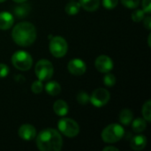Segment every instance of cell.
Returning a JSON list of instances; mask_svg holds the SVG:
<instances>
[{
    "instance_id": "cell-1",
    "label": "cell",
    "mask_w": 151,
    "mask_h": 151,
    "mask_svg": "<svg viewBox=\"0 0 151 151\" xmlns=\"http://www.w3.org/2000/svg\"><path fill=\"white\" fill-rule=\"evenodd\" d=\"M36 145L41 151H59L63 146V139L56 129L47 128L39 133Z\"/></svg>"
},
{
    "instance_id": "cell-2",
    "label": "cell",
    "mask_w": 151,
    "mask_h": 151,
    "mask_svg": "<svg viewBox=\"0 0 151 151\" xmlns=\"http://www.w3.org/2000/svg\"><path fill=\"white\" fill-rule=\"evenodd\" d=\"M13 41L19 46L27 47L34 43L36 38V29L30 22H20L17 24L12 32Z\"/></svg>"
},
{
    "instance_id": "cell-3",
    "label": "cell",
    "mask_w": 151,
    "mask_h": 151,
    "mask_svg": "<svg viewBox=\"0 0 151 151\" xmlns=\"http://www.w3.org/2000/svg\"><path fill=\"white\" fill-rule=\"evenodd\" d=\"M124 134L125 131L122 126L119 124H111L103 130L101 137L104 142L115 143L123 138Z\"/></svg>"
},
{
    "instance_id": "cell-4",
    "label": "cell",
    "mask_w": 151,
    "mask_h": 151,
    "mask_svg": "<svg viewBox=\"0 0 151 151\" xmlns=\"http://www.w3.org/2000/svg\"><path fill=\"white\" fill-rule=\"evenodd\" d=\"M12 63L19 71H27L33 65V58L30 54L24 50L16 51L12 57Z\"/></svg>"
},
{
    "instance_id": "cell-5",
    "label": "cell",
    "mask_w": 151,
    "mask_h": 151,
    "mask_svg": "<svg viewBox=\"0 0 151 151\" xmlns=\"http://www.w3.org/2000/svg\"><path fill=\"white\" fill-rule=\"evenodd\" d=\"M58 127L59 132L68 138H73L78 135L80 132V127L77 122L72 119L63 118L58 122Z\"/></svg>"
},
{
    "instance_id": "cell-6",
    "label": "cell",
    "mask_w": 151,
    "mask_h": 151,
    "mask_svg": "<svg viewBox=\"0 0 151 151\" xmlns=\"http://www.w3.org/2000/svg\"><path fill=\"white\" fill-rule=\"evenodd\" d=\"M35 73L38 80L44 81H49L53 75L54 73V68L53 65L46 59H41L39 60L35 68Z\"/></svg>"
},
{
    "instance_id": "cell-7",
    "label": "cell",
    "mask_w": 151,
    "mask_h": 151,
    "mask_svg": "<svg viewBox=\"0 0 151 151\" xmlns=\"http://www.w3.org/2000/svg\"><path fill=\"white\" fill-rule=\"evenodd\" d=\"M68 50L66 41L61 36H55L50 38V51L55 58L64 57Z\"/></svg>"
},
{
    "instance_id": "cell-8",
    "label": "cell",
    "mask_w": 151,
    "mask_h": 151,
    "mask_svg": "<svg viewBox=\"0 0 151 151\" xmlns=\"http://www.w3.org/2000/svg\"><path fill=\"white\" fill-rule=\"evenodd\" d=\"M110 98L111 96L109 91L105 88H99L93 91L91 96L89 97V102H91V104L96 107H102L108 104Z\"/></svg>"
},
{
    "instance_id": "cell-9",
    "label": "cell",
    "mask_w": 151,
    "mask_h": 151,
    "mask_svg": "<svg viewBox=\"0 0 151 151\" xmlns=\"http://www.w3.org/2000/svg\"><path fill=\"white\" fill-rule=\"evenodd\" d=\"M95 66L100 73H109L112 70L113 62L110 57L105 56V55H102V56H99L96 59Z\"/></svg>"
},
{
    "instance_id": "cell-10",
    "label": "cell",
    "mask_w": 151,
    "mask_h": 151,
    "mask_svg": "<svg viewBox=\"0 0 151 151\" xmlns=\"http://www.w3.org/2000/svg\"><path fill=\"white\" fill-rule=\"evenodd\" d=\"M67 68L70 73L73 75H77V76L84 74L87 70L86 64L84 63L83 60L80 58H73L71 61H69Z\"/></svg>"
},
{
    "instance_id": "cell-11",
    "label": "cell",
    "mask_w": 151,
    "mask_h": 151,
    "mask_svg": "<svg viewBox=\"0 0 151 151\" xmlns=\"http://www.w3.org/2000/svg\"><path fill=\"white\" fill-rule=\"evenodd\" d=\"M19 136L24 141H31L36 137V130L32 125L24 124L19 129Z\"/></svg>"
},
{
    "instance_id": "cell-12",
    "label": "cell",
    "mask_w": 151,
    "mask_h": 151,
    "mask_svg": "<svg viewBox=\"0 0 151 151\" xmlns=\"http://www.w3.org/2000/svg\"><path fill=\"white\" fill-rule=\"evenodd\" d=\"M14 23L13 15L8 12H0V29L7 30Z\"/></svg>"
},
{
    "instance_id": "cell-13",
    "label": "cell",
    "mask_w": 151,
    "mask_h": 151,
    "mask_svg": "<svg viewBox=\"0 0 151 151\" xmlns=\"http://www.w3.org/2000/svg\"><path fill=\"white\" fill-rule=\"evenodd\" d=\"M147 145V139L143 135H136L131 139L130 146L135 151H139L143 150Z\"/></svg>"
},
{
    "instance_id": "cell-14",
    "label": "cell",
    "mask_w": 151,
    "mask_h": 151,
    "mask_svg": "<svg viewBox=\"0 0 151 151\" xmlns=\"http://www.w3.org/2000/svg\"><path fill=\"white\" fill-rule=\"evenodd\" d=\"M53 110L57 115L64 117L68 113L69 107L64 100H58L53 104Z\"/></svg>"
},
{
    "instance_id": "cell-15",
    "label": "cell",
    "mask_w": 151,
    "mask_h": 151,
    "mask_svg": "<svg viewBox=\"0 0 151 151\" xmlns=\"http://www.w3.org/2000/svg\"><path fill=\"white\" fill-rule=\"evenodd\" d=\"M14 12V15L18 18V19H23L25 17H27L30 12V5L24 3H20V4H19L18 6H16L13 10Z\"/></svg>"
},
{
    "instance_id": "cell-16",
    "label": "cell",
    "mask_w": 151,
    "mask_h": 151,
    "mask_svg": "<svg viewBox=\"0 0 151 151\" xmlns=\"http://www.w3.org/2000/svg\"><path fill=\"white\" fill-rule=\"evenodd\" d=\"M80 5L88 12H95L99 8L100 0H80Z\"/></svg>"
},
{
    "instance_id": "cell-17",
    "label": "cell",
    "mask_w": 151,
    "mask_h": 151,
    "mask_svg": "<svg viewBox=\"0 0 151 151\" xmlns=\"http://www.w3.org/2000/svg\"><path fill=\"white\" fill-rule=\"evenodd\" d=\"M134 114L129 109H124L119 113V121L124 126H128L132 123Z\"/></svg>"
},
{
    "instance_id": "cell-18",
    "label": "cell",
    "mask_w": 151,
    "mask_h": 151,
    "mask_svg": "<svg viewBox=\"0 0 151 151\" xmlns=\"http://www.w3.org/2000/svg\"><path fill=\"white\" fill-rule=\"evenodd\" d=\"M45 90L50 96H56L61 92V87L57 81H49L45 86Z\"/></svg>"
},
{
    "instance_id": "cell-19",
    "label": "cell",
    "mask_w": 151,
    "mask_h": 151,
    "mask_svg": "<svg viewBox=\"0 0 151 151\" xmlns=\"http://www.w3.org/2000/svg\"><path fill=\"white\" fill-rule=\"evenodd\" d=\"M147 127L146 120L143 119H136L132 123V129L135 133H142L143 132Z\"/></svg>"
},
{
    "instance_id": "cell-20",
    "label": "cell",
    "mask_w": 151,
    "mask_h": 151,
    "mask_svg": "<svg viewBox=\"0 0 151 151\" xmlns=\"http://www.w3.org/2000/svg\"><path fill=\"white\" fill-rule=\"evenodd\" d=\"M80 4L77 2H70L65 5V12L69 15H75L79 12L80 10Z\"/></svg>"
},
{
    "instance_id": "cell-21",
    "label": "cell",
    "mask_w": 151,
    "mask_h": 151,
    "mask_svg": "<svg viewBox=\"0 0 151 151\" xmlns=\"http://www.w3.org/2000/svg\"><path fill=\"white\" fill-rule=\"evenodd\" d=\"M142 116L144 118V119L147 122H150L151 121V101L148 100L142 106Z\"/></svg>"
},
{
    "instance_id": "cell-22",
    "label": "cell",
    "mask_w": 151,
    "mask_h": 151,
    "mask_svg": "<svg viewBox=\"0 0 151 151\" xmlns=\"http://www.w3.org/2000/svg\"><path fill=\"white\" fill-rule=\"evenodd\" d=\"M104 82L105 84V86L107 87H112L115 85L116 83V77L114 74L111 73L110 72L109 73H106L104 78Z\"/></svg>"
},
{
    "instance_id": "cell-23",
    "label": "cell",
    "mask_w": 151,
    "mask_h": 151,
    "mask_svg": "<svg viewBox=\"0 0 151 151\" xmlns=\"http://www.w3.org/2000/svg\"><path fill=\"white\" fill-rule=\"evenodd\" d=\"M42 89H43V84H42V81L37 80V81H35L33 82V84L31 86V90H32V92L34 94L38 95V94L42 93Z\"/></svg>"
},
{
    "instance_id": "cell-24",
    "label": "cell",
    "mask_w": 151,
    "mask_h": 151,
    "mask_svg": "<svg viewBox=\"0 0 151 151\" xmlns=\"http://www.w3.org/2000/svg\"><path fill=\"white\" fill-rule=\"evenodd\" d=\"M145 16V12H143V10H141V9H137V10H134L132 13V19L134 21V22H140L143 19Z\"/></svg>"
},
{
    "instance_id": "cell-25",
    "label": "cell",
    "mask_w": 151,
    "mask_h": 151,
    "mask_svg": "<svg viewBox=\"0 0 151 151\" xmlns=\"http://www.w3.org/2000/svg\"><path fill=\"white\" fill-rule=\"evenodd\" d=\"M76 99H77V102H78L80 104H82V105L87 104L89 102V96H88V95L86 92H83V91L80 92V93L77 95Z\"/></svg>"
},
{
    "instance_id": "cell-26",
    "label": "cell",
    "mask_w": 151,
    "mask_h": 151,
    "mask_svg": "<svg viewBox=\"0 0 151 151\" xmlns=\"http://www.w3.org/2000/svg\"><path fill=\"white\" fill-rule=\"evenodd\" d=\"M124 6L131 9H136L140 4V0H121Z\"/></svg>"
},
{
    "instance_id": "cell-27",
    "label": "cell",
    "mask_w": 151,
    "mask_h": 151,
    "mask_svg": "<svg viewBox=\"0 0 151 151\" xmlns=\"http://www.w3.org/2000/svg\"><path fill=\"white\" fill-rule=\"evenodd\" d=\"M118 3H119V0H103L104 6L108 10H111V9L115 8L117 6Z\"/></svg>"
},
{
    "instance_id": "cell-28",
    "label": "cell",
    "mask_w": 151,
    "mask_h": 151,
    "mask_svg": "<svg viewBox=\"0 0 151 151\" xmlns=\"http://www.w3.org/2000/svg\"><path fill=\"white\" fill-rule=\"evenodd\" d=\"M142 10L145 13L151 12V0H142Z\"/></svg>"
},
{
    "instance_id": "cell-29",
    "label": "cell",
    "mask_w": 151,
    "mask_h": 151,
    "mask_svg": "<svg viewBox=\"0 0 151 151\" xmlns=\"http://www.w3.org/2000/svg\"><path fill=\"white\" fill-rule=\"evenodd\" d=\"M9 73V67L5 64H0V78L7 76Z\"/></svg>"
},
{
    "instance_id": "cell-30",
    "label": "cell",
    "mask_w": 151,
    "mask_h": 151,
    "mask_svg": "<svg viewBox=\"0 0 151 151\" xmlns=\"http://www.w3.org/2000/svg\"><path fill=\"white\" fill-rule=\"evenodd\" d=\"M143 26L148 30H150L151 29V17L150 15H148V16L143 18Z\"/></svg>"
},
{
    "instance_id": "cell-31",
    "label": "cell",
    "mask_w": 151,
    "mask_h": 151,
    "mask_svg": "<svg viewBox=\"0 0 151 151\" xmlns=\"http://www.w3.org/2000/svg\"><path fill=\"white\" fill-rule=\"evenodd\" d=\"M104 151H119V149L116 148V147L108 146V147H105V148L104 149Z\"/></svg>"
},
{
    "instance_id": "cell-32",
    "label": "cell",
    "mask_w": 151,
    "mask_h": 151,
    "mask_svg": "<svg viewBox=\"0 0 151 151\" xmlns=\"http://www.w3.org/2000/svg\"><path fill=\"white\" fill-rule=\"evenodd\" d=\"M13 2H15V3H18V4H20V3H24V2H26L27 0H12Z\"/></svg>"
},
{
    "instance_id": "cell-33",
    "label": "cell",
    "mask_w": 151,
    "mask_h": 151,
    "mask_svg": "<svg viewBox=\"0 0 151 151\" xmlns=\"http://www.w3.org/2000/svg\"><path fill=\"white\" fill-rule=\"evenodd\" d=\"M150 38H151V35H150H150H149V39H148V40H149V46H150H150H151Z\"/></svg>"
},
{
    "instance_id": "cell-34",
    "label": "cell",
    "mask_w": 151,
    "mask_h": 151,
    "mask_svg": "<svg viewBox=\"0 0 151 151\" xmlns=\"http://www.w3.org/2000/svg\"><path fill=\"white\" fill-rule=\"evenodd\" d=\"M5 0H0V3H2V2H4Z\"/></svg>"
}]
</instances>
